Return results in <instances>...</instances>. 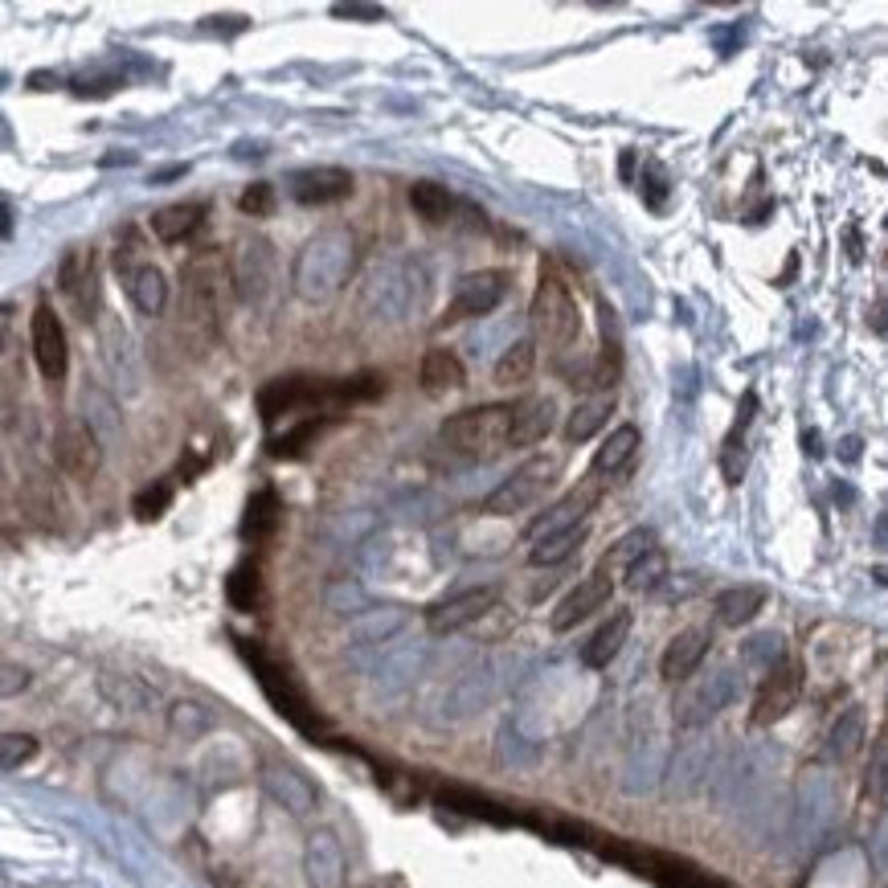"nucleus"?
I'll return each mask as SVG.
<instances>
[{"mask_svg":"<svg viewBox=\"0 0 888 888\" xmlns=\"http://www.w3.org/2000/svg\"><path fill=\"white\" fill-rule=\"evenodd\" d=\"M181 316L201 328L205 336L217 332L221 324V312H226V295H230V283H234V271H226L217 250H197L189 258V266L181 271Z\"/></svg>","mask_w":888,"mask_h":888,"instance_id":"obj_1","label":"nucleus"},{"mask_svg":"<svg viewBox=\"0 0 888 888\" xmlns=\"http://www.w3.org/2000/svg\"><path fill=\"white\" fill-rule=\"evenodd\" d=\"M352 258H357V254H352V234H348V230H324V234H316L312 242L299 250V258H295V271H291L295 291H299L303 299H328V295H336L340 283H344L348 271H352Z\"/></svg>","mask_w":888,"mask_h":888,"instance_id":"obj_2","label":"nucleus"},{"mask_svg":"<svg viewBox=\"0 0 888 888\" xmlns=\"http://www.w3.org/2000/svg\"><path fill=\"white\" fill-rule=\"evenodd\" d=\"M438 438L455 455L467 459H496L512 447V406H471L451 414L438 426Z\"/></svg>","mask_w":888,"mask_h":888,"instance_id":"obj_3","label":"nucleus"},{"mask_svg":"<svg viewBox=\"0 0 888 888\" xmlns=\"http://www.w3.org/2000/svg\"><path fill=\"white\" fill-rule=\"evenodd\" d=\"M532 336H537L553 357L573 348V340L582 336V312L569 295V287L553 275V271H541V283H537V295H532Z\"/></svg>","mask_w":888,"mask_h":888,"instance_id":"obj_4","label":"nucleus"},{"mask_svg":"<svg viewBox=\"0 0 888 888\" xmlns=\"http://www.w3.org/2000/svg\"><path fill=\"white\" fill-rule=\"evenodd\" d=\"M561 475V455H532L528 463H520L492 496L483 500V512L487 516H512V512H524L537 504L549 487L557 483Z\"/></svg>","mask_w":888,"mask_h":888,"instance_id":"obj_5","label":"nucleus"},{"mask_svg":"<svg viewBox=\"0 0 888 888\" xmlns=\"http://www.w3.org/2000/svg\"><path fill=\"white\" fill-rule=\"evenodd\" d=\"M242 655H246V663L254 668V676H258V684H262V692L271 696V704L279 708V713L291 721V725H299L303 733H312L320 721H316V713H312V704H307V696L299 692V684L279 668V663L271 659V655H262V647H254V643H242Z\"/></svg>","mask_w":888,"mask_h":888,"instance_id":"obj_6","label":"nucleus"},{"mask_svg":"<svg viewBox=\"0 0 888 888\" xmlns=\"http://www.w3.org/2000/svg\"><path fill=\"white\" fill-rule=\"evenodd\" d=\"M737 696V672L733 668H717L700 676L696 684H688L676 700V725L684 729H696L704 721H713L721 708H729V700Z\"/></svg>","mask_w":888,"mask_h":888,"instance_id":"obj_7","label":"nucleus"},{"mask_svg":"<svg viewBox=\"0 0 888 888\" xmlns=\"http://www.w3.org/2000/svg\"><path fill=\"white\" fill-rule=\"evenodd\" d=\"M54 459H58V471L74 483H91L103 467V447L95 430L86 426L82 418H66L54 434Z\"/></svg>","mask_w":888,"mask_h":888,"instance_id":"obj_8","label":"nucleus"},{"mask_svg":"<svg viewBox=\"0 0 888 888\" xmlns=\"http://www.w3.org/2000/svg\"><path fill=\"white\" fill-rule=\"evenodd\" d=\"M504 295H508V275L504 271H471V275H463L455 283L451 303H447V324L492 316L496 307L504 303Z\"/></svg>","mask_w":888,"mask_h":888,"instance_id":"obj_9","label":"nucleus"},{"mask_svg":"<svg viewBox=\"0 0 888 888\" xmlns=\"http://www.w3.org/2000/svg\"><path fill=\"white\" fill-rule=\"evenodd\" d=\"M803 696V668L794 659H782L778 668L766 672V680L758 684V696H753V708H749V721L753 725H774L782 721L790 708Z\"/></svg>","mask_w":888,"mask_h":888,"instance_id":"obj_10","label":"nucleus"},{"mask_svg":"<svg viewBox=\"0 0 888 888\" xmlns=\"http://www.w3.org/2000/svg\"><path fill=\"white\" fill-rule=\"evenodd\" d=\"M303 876L312 888H344L348 884V856H344V843L332 827H316L307 835Z\"/></svg>","mask_w":888,"mask_h":888,"instance_id":"obj_11","label":"nucleus"},{"mask_svg":"<svg viewBox=\"0 0 888 888\" xmlns=\"http://www.w3.org/2000/svg\"><path fill=\"white\" fill-rule=\"evenodd\" d=\"M29 344H33V361L46 381H62L70 369V344H66V328L62 320L50 312L46 303L33 312L29 320Z\"/></svg>","mask_w":888,"mask_h":888,"instance_id":"obj_12","label":"nucleus"},{"mask_svg":"<svg viewBox=\"0 0 888 888\" xmlns=\"http://www.w3.org/2000/svg\"><path fill=\"white\" fill-rule=\"evenodd\" d=\"M496 598H500V590H496V586L459 590V594L442 598V602H434V606L426 610V627H430L434 635H455V631L471 627L475 618H483L487 610H492V606H496Z\"/></svg>","mask_w":888,"mask_h":888,"instance_id":"obj_13","label":"nucleus"},{"mask_svg":"<svg viewBox=\"0 0 888 888\" xmlns=\"http://www.w3.org/2000/svg\"><path fill=\"white\" fill-rule=\"evenodd\" d=\"M610 594H614V577H610V569H594L590 577H582L561 602H557V610H553V631H573L577 623H586L590 614H598L606 602H610Z\"/></svg>","mask_w":888,"mask_h":888,"instance_id":"obj_14","label":"nucleus"},{"mask_svg":"<svg viewBox=\"0 0 888 888\" xmlns=\"http://www.w3.org/2000/svg\"><path fill=\"white\" fill-rule=\"evenodd\" d=\"M598 504V483H582L577 492H569L565 500H557L549 512H541L524 528V541L537 545V541H549L557 532H569V528H582L586 524V512Z\"/></svg>","mask_w":888,"mask_h":888,"instance_id":"obj_15","label":"nucleus"},{"mask_svg":"<svg viewBox=\"0 0 888 888\" xmlns=\"http://www.w3.org/2000/svg\"><path fill=\"white\" fill-rule=\"evenodd\" d=\"M291 197L299 205H336V201L352 197V172L336 168V164L303 168L291 176Z\"/></svg>","mask_w":888,"mask_h":888,"instance_id":"obj_16","label":"nucleus"},{"mask_svg":"<svg viewBox=\"0 0 888 888\" xmlns=\"http://www.w3.org/2000/svg\"><path fill=\"white\" fill-rule=\"evenodd\" d=\"M262 786L271 790V798L283 803L291 815H312L316 811V786L307 782V774H299L287 762H262Z\"/></svg>","mask_w":888,"mask_h":888,"instance_id":"obj_17","label":"nucleus"},{"mask_svg":"<svg viewBox=\"0 0 888 888\" xmlns=\"http://www.w3.org/2000/svg\"><path fill=\"white\" fill-rule=\"evenodd\" d=\"M708 655V631L704 627H688L680 631L668 647H663V659H659V676L668 684H684L696 676V668Z\"/></svg>","mask_w":888,"mask_h":888,"instance_id":"obj_18","label":"nucleus"},{"mask_svg":"<svg viewBox=\"0 0 888 888\" xmlns=\"http://www.w3.org/2000/svg\"><path fill=\"white\" fill-rule=\"evenodd\" d=\"M557 426V402L553 397H520L512 406V447H537Z\"/></svg>","mask_w":888,"mask_h":888,"instance_id":"obj_19","label":"nucleus"},{"mask_svg":"<svg viewBox=\"0 0 888 888\" xmlns=\"http://www.w3.org/2000/svg\"><path fill=\"white\" fill-rule=\"evenodd\" d=\"M627 635H631V610H614L606 623L586 639V647H582V663L586 668H610V663L618 659V651H623V643H627Z\"/></svg>","mask_w":888,"mask_h":888,"instance_id":"obj_20","label":"nucleus"},{"mask_svg":"<svg viewBox=\"0 0 888 888\" xmlns=\"http://www.w3.org/2000/svg\"><path fill=\"white\" fill-rule=\"evenodd\" d=\"M201 226H205V205L201 201H181V205H168V209L152 213V234L164 246H176V242L193 238Z\"/></svg>","mask_w":888,"mask_h":888,"instance_id":"obj_21","label":"nucleus"},{"mask_svg":"<svg viewBox=\"0 0 888 888\" xmlns=\"http://www.w3.org/2000/svg\"><path fill=\"white\" fill-rule=\"evenodd\" d=\"M418 377H422V389H426V393H451V389H463V385H467V369H463V361L455 357L451 348H430L426 357H422Z\"/></svg>","mask_w":888,"mask_h":888,"instance_id":"obj_22","label":"nucleus"},{"mask_svg":"<svg viewBox=\"0 0 888 888\" xmlns=\"http://www.w3.org/2000/svg\"><path fill=\"white\" fill-rule=\"evenodd\" d=\"M762 606H766V590H762V586H729V590H721L717 602H713L721 627H745V623H753Z\"/></svg>","mask_w":888,"mask_h":888,"instance_id":"obj_23","label":"nucleus"},{"mask_svg":"<svg viewBox=\"0 0 888 888\" xmlns=\"http://www.w3.org/2000/svg\"><path fill=\"white\" fill-rule=\"evenodd\" d=\"M864 733H868V717H864V708H860V704L843 708V713L835 717V725H831V733H827V753H831L835 762H848V758H856L860 745H864Z\"/></svg>","mask_w":888,"mask_h":888,"instance_id":"obj_24","label":"nucleus"},{"mask_svg":"<svg viewBox=\"0 0 888 888\" xmlns=\"http://www.w3.org/2000/svg\"><path fill=\"white\" fill-rule=\"evenodd\" d=\"M279 524H283V504H279V496H275V487H262V492H254L250 504H246L242 532H246L250 541H271Z\"/></svg>","mask_w":888,"mask_h":888,"instance_id":"obj_25","label":"nucleus"},{"mask_svg":"<svg viewBox=\"0 0 888 888\" xmlns=\"http://www.w3.org/2000/svg\"><path fill=\"white\" fill-rule=\"evenodd\" d=\"M639 451V426L623 422L618 430H610V438L594 451V475H618Z\"/></svg>","mask_w":888,"mask_h":888,"instance_id":"obj_26","label":"nucleus"},{"mask_svg":"<svg viewBox=\"0 0 888 888\" xmlns=\"http://www.w3.org/2000/svg\"><path fill=\"white\" fill-rule=\"evenodd\" d=\"M753 410H758V393H745L741 406H737V422L725 438V451H721V467H725V479L729 483H741V471H745V430L753 422Z\"/></svg>","mask_w":888,"mask_h":888,"instance_id":"obj_27","label":"nucleus"},{"mask_svg":"<svg viewBox=\"0 0 888 888\" xmlns=\"http://www.w3.org/2000/svg\"><path fill=\"white\" fill-rule=\"evenodd\" d=\"M58 283L62 291L82 307V291L91 287L95 291V250L91 246H70L62 254V266H58Z\"/></svg>","mask_w":888,"mask_h":888,"instance_id":"obj_28","label":"nucleus"},{"mask_svg":"<svg viewBox=\"0 0 888 888\" xmlns=\"http://www.w3.org/2000/svg\"><path fill=\"white\" fill-rule=\"evenodd\" d=\"M127 291H131V303H136L144 316H160L164 303H168V283L160 275V266H152V262L136 266V275H127Z\"/></svg>","mask_w":888,"mask_h":888,"instance_id":"obj_29","label":"nucleus"},{"mask_svg":"<svg viewBox=\"0 0 888 888\" xmlns=\"http://www.w3.org/2000/svg\"><path fill=\"white\" fill-rule=\"evenodd\" d=\"M610 410H614V397H590V402H582V406L569 414V422H565V442H586V438H594V434L606 426Z\"/></svg>","mask_w":888,"mask_h":888,"instance_id":"obj_30","label":"nucleus"},{"mask_svg":"<svg viewBox=\"0 0 888 888\" xmlns=\"http://www.w3.org/2000/svg\"><path fill=\"white\" fill-rule=\"evenodd\" d=\"M537 369V344L532 340H516L504 357L496 361V385H524Z\"/></svg>","mask_w":888,"mask_h":888,"instance_id":"obj_31","label":"nucleus"},{"mask_svg":"<svg viewBox=\"0 0 888 888\" xmlns=\"http://www.w3.org/2000/svg\"><path fill=\"white\" fill-rule=\"evenodd\" d=\"M586 524L582 528H569V532H557V537H549V541H537L528 549V561L532 565H561L565 557H573L577 549H582V541H586Z\"/></svg>","mask_w":888,"mask_h":888,"instance_id":"obj_32","label":"nucleus"},{"mask_svg":"<svg viewBox=\"0 0 888 888\" xmlns=\"http://www.w3.org/2000/svg\"><path fill=\"white\" fill-rule=\"evenodd\" d=\"M410 205H414V213H418L422 221H442V217L451 213L455 197L447 193V185L418 181V185H410Z\"/></svg>","mask_w":888,"mask_h":888,"instance_id":"obj_33","label":"nucleus"},{"mask_svg":"<svg viewBox=\"0 0 888 888\" xmlns=\"http://www.w3.org/2000/svg\"><path fill=\"white\" fill-rule=\"evenodd\" d=\"M320 430H324V418H303L299 426H291V430H283L279 438H271V455H275V459H299V455L316 442Z\"/></svg>","mask_w":888,"mask_h":888,"instance_id":"obj_34","label":"nucleus"},{"mask_svg":"<svg viewBox=\"0 0 888 888\" xmlns=\"http://www.w3.org/2000/svg\"><path fill=\"white\" fill-rule=\"evenodd\" d=\"M226 594H230V602L238 606V610H258V602H262V577H258V569L254 565H242V569H234L230 573V582H226Z\"/></svg>","mask_w":888,"mask_h":888,"instance_id":"obj_35","label":"nucleus"},{"mask_svg":"<svg viewBox=\"0 0 888 888\" xmlns=\"http://www.w3.org/2000/svg\"><path fill=\"white\" fill-rule=\"evenodd\" d=\"M623 573H627V586H631V590H655L663 577H668V557H663L659 549H647V553H643L635 565H627Z\"/></svg>","mask_w":888,"mask_h":888,"instance_id":"obj_36","label":"nucleus"},{"mask_svg":"<svg viewBox=\"0 0 888 888\" xmlns=\"http://www.w3.org/2000/svg\"><path fill=\"white\" fill-rule=\"evenodd\" d=\"M864 794L868 798H888V725L880 729V737L872 745V758H868V770H864Z\"/></svg>","mask_w":888,"mask_h":888,"instance_id":"obj_37","label":"nucleus"},{"mask_svg":"<svg viewBox=\"0 0 888 888\" xmlns=\"http://www.w3.org/2000/svg\"><path fill=\"white\" fill-rule=\"evenodd\" d=\"M172 504V483L168 479H156L148 483L144 492H136V500H131V512H136V520H160Z\"/></svg>","mask_w":888,"mask_h":888,"instance_id":"obj_38","label":"nucleus"},{"mask_svg":"<svg viewBox=\"0 0 888 888\" xmlns=\"http://www.w3.org/2000/svg\"><path fill=\"white\" fill-rule=\"evenodd\" d=\"M647 549H655V537H651L647 528H635V532H627V537H623V541H618V545L606 553L602 569H610V565H623V569H627V565H635V561H639Z\"/></svg>","mask_w":888,"mask_h":888,"instance_id":"obj_39","label":"nucleus"},{"mask_svg":"<svg viewBox=\"0 0 888 888\" xmlns=\"http://www.w3.org/2000/svg\"><path fill=\"white\" fill-rule=\"evenodd\" d=\"M37 753V741L25 737V733H5V741H0V766L5 770H17L21 762H29Z\"/></svg>","mask_w":888,"mask_h":888,"instance_id":"obj_40","label":"nucleus"},{"mask_svg":"<svg viewBox=\"0 0 888 888\" xmlns=\"http://www.w3.org/2000/svg\"><path fill=\"white\" fill-rule=\"evenodd\" d=\"M238 209H242L246 217H271V209H275V189L266 185V181H254V185L238 197Z\"/></svg>","mask_w":888,"mask_h":888,"instance_id":"obj_41","label":"nucleus"},{"mask_svg":"<svg viewBox=\"0 0 888 888\" xmlns=\"http://www.w3.org/2000/svg\"><path fill=\"white\" fill-rule=\"evenodd\" d=\"M872 860L880 872H888V819L876 827V839H872Z\"/></svg>","mask_w":888,"mask_h":888,"instance_id":"obj_42","label":"nucleus"},{"mask_svg":"<svg viewBox=\"0 0 888 888\" xmlns=\"http://www.w3.org/2000/svg\"><path fill=\"white\" fill-rule=\"evenodd\" d=\"M663 193H668V185H663V172H659V164H651V168H647V201H651V205H663Z\"/></svg>","mask_w":888,"mask_h":888,"instance_id":"obj_43","label":"nucleus"},{"mask_svg":"<svg viewBox=\"0 0 888 888\" xmlns=\"http://www.w3.org/2000/svg\"><path fill=\"white\" fill-rule=\"evenodd\" d=\"M332 13H336V17H369V21H381V9H377V5H336Z\"/></svg>","mask_w":888,"mask_h":888,"instance_id":"obj_44","label":"nucleus"},{"mask_svg":"<svg viewBox=\"0 0 888 888\" xmlns=\"http://www.w3.org/2000/svg\"><path fill=\"white\" fill-rule=\"evenodd\" d=\"M872 328H876V332H888V299L872 307Z\"/></svg>","mask_w":888,"mask_h":888,"instance_id":"obj_45","label":"nucleus"},{"mask_svg":"<svg viewBox=\"0 0 888 888\" xmlns=\"http://www.w3.org/2000/svg\"><path fill=\"white\" fill-rule=\"evenodd\" d=\"M843 459H860V438H843Z\"/></svg>","mask_w":888,"mask_h":888,"instance_id":"obj_46","label":"nucleus"},{"mask_svg":"<svg viewBox=\"0 0 888 888\" xmlns=\"http://www.w3.org/2000/svg\"><path fill=\"white\" fill-rule=\"evenodd\" d=\"M17 692V668H5V696Z\"/></svg>","mask_w":888,"mask_h":888,"instance_id":"obj_47","label":"nucleus"},{"mask_svg":"<svg viewBox=\"0 0 888 888\" xmlns=\"http://www.w3.org/2000/svg\"><path fill=\"white\" fill-rule=\"evenodd\" d=\"M872 577H876V586H884V590H888V565H876V569H872Z\"/></svg>","mask_w":888,"mask_h":888,"instance_id":"obj_48","label":"nucleus"},{"mask_svg":"<svg viewBox=\"0 0 888 888\" xmlns=\"http://www.w3.org/2000/svg\"><path fill=\"white\" fill-rule=\"evenodd\" d=\"M803 442H807V451H811V455L823 451V447H819V434H803Z\"/></svg>","mask_w":888,"mask_h":888,"instance_id":"obj_49","label":"nucleus"}]
</instances>
